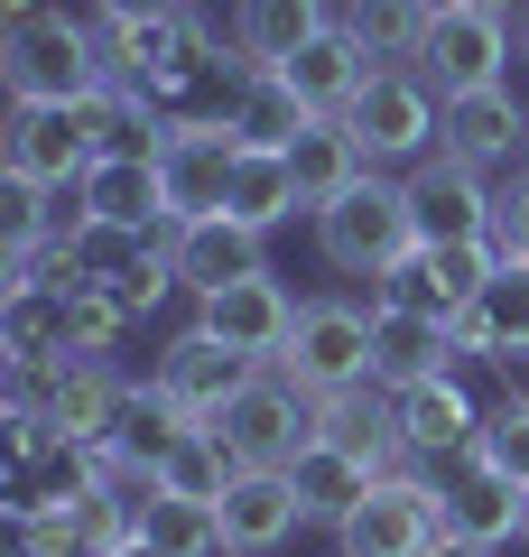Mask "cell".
I'll use <instances>...</instances> for the list:
<instances>
[{"label":"cell","instance_id":"cell-14","mask_svg":"<svg viewBox=\"0 0 529 557\" xmlns=\"http://www.w3.org/2000/svg\"><path fill=\"white\" fill-rule=\"evenodd\" d=\"M168 260H176V278H186L196 298H214V288H233V278L270 270V233L242 223V214H196V223L168 233Z\"/></svg>","mask_w":529,"mask_h":557},{"label":"cell","instance_id":"cell-19","mask_svg":"<svg viewBox=\"0 0 529 557\" xmlns=\"http://www.w3.org/2000/svg\"><path fill=\"white\" fill-rule=\"evenodd\" d=\"M214 511H223V539H233L242 557H270V548H288V539L307 530L288 465H242V474H233V493H223Z\"/></svg>","mask_w":529,"mask_h":557},{"label":"cell","instance_id":"cell-29","mask_svg":"<svg viewBox=\"0 0 529 557\" xmlns=\"http://www.w3.org/2000/svg\"><path fill=\"white\" fill-rule=\"evenodd\" d=\"M131 530L149 539L158 557H214L223 548V511H214V502H186V493H139L131 502Z\"/></svg>","mask_w":529,"mask_h":557},{"label":"cell","instance_id":"cell-5","mask_svg":"<svg viewBox=\"0 0 529 557\" xmlns=\"http://www.w3.org/2000/svg\"><path fill=\"white\" fill-rule=\"evenodd\" d=\"M353 139H362V149H372V168L381 177H409L418 159H436V139H446V102L428 94V84L409 75V65H381L372 84H362V94H353Z\"/></svg>","mask_w":529,"mask_h":557},{"label":"cell","instance_id":"cell-30","mask_svg":"<svg viewBox=\"0 0 529 557\" xmlns=\"http://www.w3.org/2000/svg\"><path fill=\"white\" fill-rule=\"evenodd\" d=\"M233 474H242V456L223 446L214 418H196V428L158 456V493H186V502H223V493H233Z\"/></svg>","mask_w":529,"mask_h":557},{"label":"cell","instance_id":"cell-20","mask_svg":"<svg viewBox=\"0 0 529 557\" xmlns=\"http://www.w3.org/2000/svg\"><path fill=\"white\" fill-rule=\"evenodd\" d=\"M288 177H297V205H307V214H325L334 196H353V186L372 177V149L353 139L344 112H316L307 131L288 139Z\"/></svg>","mask_w":529,"mask_h":557},{"label":"cell","instance_id":"cell-33","mask_svg":"<svg viewBox=\"0 0 529 557\" xmlns=\"http://www.w3.org/2000/svg\"><path fill=\"white\" fill-rule=\"evenodd\" d=\"M223 121H233L251 149H288V139L307 131L316 112H307V102H297L279 75H242V84H233V102H223Z\"/></svg>","mask_w":529,"mask_h":557},{"label":"cell","instance_id":"cell-11","mask_svg":"<svg viewBox=\"0 0 529 557\" xmlns=\"http://www.w3.org/2000/svg\"><path fill=\"white\" fill-rule=\"evenodd\" d=\"M409 214H418V242H492V214H502V186L465 159H418L409 168Z\"/></svg>","mask_w":529,"mask_h":557},{"label":"cell","instance_id":"cell-18","mask_svg":"<svg viewBox=\"0 0 529 557\" xmlns=\"http://www.w3.org/2000/svg\"><path fill=\"white\" fill-rule=\"evenodd\" d=\"M251 372H260V362H242L233 344H214L205 325H186V335H176L168 354H158V372H149V381H158V399H168V409L214 418V409H223V399H233Z\"/></svg>","mask_w":529,"mask_h":557},{"label":"cell","instance_id":"cell-24","mask_svg":"<svg viewBox=\"0 0 529 557\" xmlns=\"http://www.w3.org/2000/svg\"><path fill=\"white\" fill-rule=\"evenodd\" d=\"M84 214L94 223H131V233H168V177H158V159H131V149H112V159H94L75 177Z\"/></svg>","mask_w":529,"mask_h":557},{"label":"cell","instance_id":"cell-39","mask_svg":"<svg viewBox=\"0 0 529 557\" xmlns=\"http://www.w3.org/2000/svg\"><path fill=\"white\" fill-rule=\"evenodd\" d=\"M38 10H57V0H0V20H38Z\"/></svg>","mask_w":529,"mask_h":557},{"label":"cell","instance_id":"cell-35","mask_svg":"<svg viewBox=\"0 0 529 557\" xmlns=\"http://www.w3.org/2000/svg\"><path fill=\"white\" fill-rule=\"evenodd\" d=\"M473 456L502 465L510 483H529V399H502V409H483V437H473Z\"/></svg>","mask_w":529,"mask_h":557},{"label":"cell","instance_id":"cell-26","mask_svg":"<svg viewBox=\"0 0 529 557\" xmlns=\"http://www.w3.org/2000/svg\"><path fill=\"white\" fill-rule=\"evenodd\" d=\"M372 75H381V65L362 57V47H353V28H344V20H334L325 38H307L288 65H279V84H288V94L307 102V112H353V94H362Z\"/></svg>","mask_w":529,"mask_h":557},{"label":"cell","instance_id":"cell-34","mask_svg":"<svg viewBox=\"0 0 529 557\" xmlns=\"http://www.w3.org/2000/svg\"><path fill=\"white\" fill-rule=\"evenodd\" d=\"M131 325L139 317L112 298V288H65V354H102V362H112Z\"/></svg>","mask_w":529,"mask_h":557},{"label":"cell","instance_id":"cell-6","mask_svg":"<svg viewBox=\"0 0 529 557\" xmlns=\"http://www.w3.org/2000/svg\"><path fill=\"white\" fill-rule=\"evenodd\" d=\"M446 539V511H436L428 465H399V474L372 483V502L334 530V557H428Z\"/></svg>","mask_w":529,"mask_h":557},{"label":"cell","instance_id":"cell-41","mask_svg":"<svg viewBox=\"0 0 529 557\" xmlns=\"http://www.w3.org/2000/svg\"><path fill=\"white\" fill-rule=\"evenodd\" d=\"M112 557H158V548H149V539H139V530H131V539H121V548H112Z\"/></svg>","mask_w":529,"mask_h":557},{"label":"cell","instance_id":"cell-12","mask_svg":"<svg viewBox=\"0 0 529 557\" xmlns=\"http://www.w3.org/2000/svg\"><path fill=\"white\" fill-rule=\"evenodd\" d=\"M38 409H47L57 437L112 446L121 409H131V381H121V362H102V354H57V362H47V381H38Z\"/></svg>","mask_w":529,"mask_h":557},{"label":"cell","instance_id":"cell-8","mask_svg":"<svg viewBox=\"0 0 529 557\" xmlns=\"http://www.w3.org/2000/svg\"><path fill=\"white\" fill-rule=\"evenodd\" d=\"M214 428H223V446H233L242 465H288L297 446L316 437V399L297 391L288 372H251V381L214 409Z\"/></svg>","mask_w":529,"mask_h":557},{"label":"cell","instance_id":"cell-38","mask_svg":"<svg viewBox=\"0 0 529 557\" xmlns=\"http://www.w3.org/2000/svg\"><path fill=\"white\" fill-rule=\"evenodd\" d=\"M428 557H502V539H436Z\"/></svg>","mask_w":529,"mask_h":557},{"label":"cell","instance_id":"cell-27","mask_svg":"<svg viewBox=\"0 0 529 557\" xmlns=\"http://www.w3.org/2000/svg\"><path fill=\"white\" fill-rule=\"evenodd\" d=\"M325 28H334L325 0H233V57H251L260 75H279V65L307 38H325Z\"/></svg>","mask_w":529,"mask_h":557},{"label":"cell","instance_id":"cell-9","mask_svg":"<svg viewBox=\"0 0 529 557\" xmlns=\"http://www.w3.org/2000/svg\"><path fill=\"white\" fill-rule=\"evenodd\" d=\"M242 131L233 121H168L158 139V177H168V233L196 214H223V186H233Z\"/></svg>","mask_w":529,"mask_h":557},{"label":"cell","instance_id":"cell-3","mask_svg":"<svg viewBox=\"0 0 529 557\" xmlns=\"http://www.w3.org/2000/svg\"><path fill=\"white\" fill-rule=\"evenodd\" d=\"M270 372H288L307 399L362 391V381H372V307H353V298H307V307H297V335L279 344Z\"/></svg>","mask_w":529,"mask_h":557},{"label":"cell","instance_id":"cell-1","mask_svg":"<svg viewBox=\"0 0 529 557\" xmlns=\"http://www.w3.org/2000/svg\"><path fill=\"white\" fill-rule=\"evenodd\" d=\"M0 84L10 102H94L102 84V28H84L75 10H38V20L0 28Z\"/></svg>","mask_w":529,"mask_h":557},{"label":"cell","instance_id":"cell-7","mask_svg":"<svg viewBox=\"0 0 529 557\" xmlns=\"http://www.w3.org/2000/svg\"><path fill=\"white\" fill-rule=\"evenodd\" d=\"M409 75L428 84L436 102L510 84V20H492V10H473V0L436 10V28H428V47H418V65H409Z\"/></svg>","mask_w":529,"mask_h":557},{"label":"cell","instance_id":"cell-40","mask_svg":"<svg viewBox=\"0 0 529 557\" xmlns=\"http://www.w3.org/2000/svg\"><path fill=\"white\" fill-rule=\"evenodd\" d=\"M473 10H492V20H529V0H473Z\"/></svg>","mask_w":529,"mask_h":557},{"label":"cell","instance_id":"cell-21","mask_svg":"<svg viewBox=\"0 0 529 557\" xmlns=\"http://www.w3.org/2000/svg\"><path fill=\"white\" fill-rule=\"evenodd\" d=\"M455 335L436 317H418V307H391V298H372V381L381 391H409V381H436V372H455Z\"/></svg>","mask_w":529,"mask_h":557},{"label":"cell","instance_id":"cell-10","mask_svg":"<svg viewBox=\"0 0 529 557\" xmlns=\"http://www.w3.org/2000/svg\"><path fill=\"white\" fill-rule=\"evenodd\" d=\"M492 270H502L492 242H418V251L381 278V298H391V307H418V317H436V325H455L473 298H483Z\"/></svg>","mask_w":529,"mask_h":557},{"label":"cell","instance_id":"cell-32","mask_svg":"<svg viewBox=\"0 0 529 557\" xmlns=\"http://www.w3.org/2000/svg\"><path fill=\"white\" fill-rule=\"evenodd\" d=\"M65 354V288H10L0 298V362H57Z\"/></svg>","mask_w":529,"mask_h":557},{"label":"cell","instance_id":"cell-36","mask_svg":"<svg viewBox=\"0 0 529 557\" xmlns=\"http://www.w3.org/2000/svg\"><path fill=\"white\" fill-rule=\"evenodd\" d=\"M492 251H502V260H529V168L502 186V214H492Z\"/></svg>","mask_w":529,"mask_h":557},{"label":"cell","instance_id":"cell-2","mask_svg":"<svg viewBox=\"0 0 529 557\" xmlns=\"http://www.w3.org/2000/svg\"><path fill=\"white\" fill-rule=\"evenodd\" d=\"M316 251H325V270L344 278H391L399 260L418 251V214H409V177H362L353 196H334L325 214H316Z\"/></svg>","mask_w":529,"mask_h":557},{"label":"cell","instance_id":"cell-17","mask_svg":"<svg viewBox=\"0 0 529 557\" xmlns=\"http://www.w3.org/2000/svg\"><path fill=\"white\" fill-rule=\"evenodd\" d=\"M399 409V437H409V465H446V456H473V437H483V409H473V391L455 372L436 381H409V391H391Z\"/></svg>","mask_w":529,"mask_h":557},{"label":"cell","instance_id":"cell-16","mask_svg":"<svg viewBox=\"0 0 529 557\" xmlns=\"http://www.w3.org/2000/svg\"><path fill=\"white\" fill-rule=\"evenodd\" d=\"M446 159L465 168H529V102L510 94V84H492V94H455L446 102V139H436Z\"/></svg>","mask_w":529,"mask_h":557},{"label":"cell","instance_id":"cell-23","mask_svg":"<svg viewBox=\"0 0 529 557\" xmlns=\"http://www.w3.org/2000/svg\"><path fill=\"white\" fill-rule=\"evenodd\" d=\"M446 335H455V354H465V362L529 354V260H502V270L483 278V298H473Z\"/></svg>","mask_w":529,"mask_h":557},{"label":"cell","instance_id":"cell-13","mask_svg":"<svg viewBox=\"0 0 529 557\" xmlns=\"http://www.w3.org/2000/svg\"><path fill=\"white\" fill-rule=\"evenodd\" d=\"M196 325H205L214 344H233L242 362L270 372L279 344L297 335V298L279 288V270H260V278H233V288H214V298H196Z\"/></svg>","mask_w":529,"mask_h":557},{"label":"cell","instance_id":"cell-25","mask_svg":"<svg viewBox=\"0 0 529 557\" xmlns=\"http://www.w3.org/2000/svg\"><path fill=\"white\" fill-rule=\"evenodd\" d=\"M316 437H334L344 456L381 465V474H399V465H409V437H399V409H391V391H381V381L316 399Z\"/></svg>","mask_w":529,"mask_h":557},{"label":"cell","instance_id":"cell-28","mask_svg":"<svg viewBox=\"0 0 529 557\" xmlns=\"http://www.w3.org/2000/svg\"><path fill=\"white\" fill-rule=\"evenodd\" d=\"M334 20L353 28V47H362L372 65H418V47H428L436 10H428V0H344Z\"/></svg>","mask_w":529,"mask_h":557},{"label":"cell","instance_id":"cell-31","mask_svg":"<svg viewBox=\"0 0 529 557\" xmlns=\"http://www.w3.org/2000/svg\"><path fill=\"white\" fill-rule=\"evenodd\" d=\"M223 214H242V223H288V214H307L297 205V177H288V149H251L242 139V159H233V186H223Z\"/></svg>","mask_w":529,"mask_h":557},{"label":"cell","instance_id":"cell-22","mask_svg":"<svg viewBox=\"0 0 529 557\" xmlns=\"http://www.w3.org/2000/svg\"><path fill=\"white\" fill-rule=\"evenodd\" d=\"M288 483H297V511H307V530H344L362 502H372V483H381V465H362V456H344L334 437H307L288 456Z\"/></svg>","mask_w":529,"mask_h":557},{"label":"cell","instance_id":"cell-4","mask_svg":"<svg viewBox=\"0 0 529 557\" xmlns=\"http://www.w3.org/2000/svg\"><path fill=\"white\" fill-rule=\"evenodd\" d=\"M112 94V84H102ZM102 94L94 102H10V139H0V177L75 186L102 159Z\"/></svg>","mask_w":529,"mask_h":557},{"label":"cell","instance_id":"cell-15","mask_svg":"<svg viewBox=\"0 0 529 557\" xmlns=\"http://www.w3.org/2000/svg\"><path fill=\"white\" fill-rule=\"evenodd\" d=\"M428 483H436V511H446V539H520V483L502 474V465H483V456H446V465H428Z\"/></svg>","mask_w":529,"mask_h":557},{"label":"cell","instance_id":"cell-37","mask_svg":"<svg viewBox=\"0 0 529 557\" xmlns=\"http://www.w3.org/2000/svg\"><path fill=\"white\" fill-rule=\"evenodd\" d=\"M168 10H186V0H94L102 28H121V20H168Z\"/></svg>","mask_w":529,"mask_h":557},{"label":"cell","instance_id":"cell-42","mask_svg":"<svg viewBox=\"0 0 529 557\" xmlns=\"http://www.w3.org/2000/svg\"><path fill=\"white\" fill-rule=\"evenodd\" d=\"M520 548H529V483H520Z\"/></svg>","mask_w":529,"mask_h":557},{"label":"cell","instance_id":"cell-43","mask_svg":"<svg viewBox=\"0 0 529 557\" xmlns=\"http://www.w3.org/2000/svg\"><path fill=\"white\" fill-rule=\"evenodd\" d=\"M10 557H28V548H10Z\"/></svg>","mask_w":529,"mask_h":557}]
</instances>
